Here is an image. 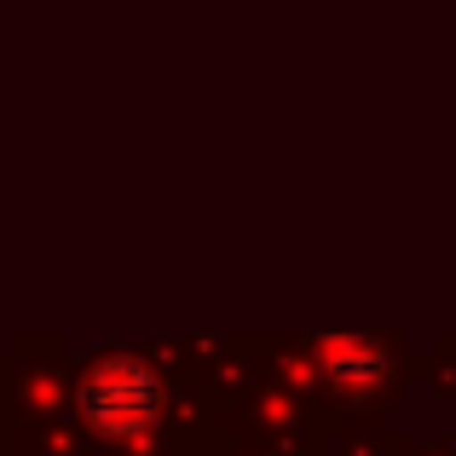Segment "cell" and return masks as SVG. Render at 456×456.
Instances as JSON below:
<instances>
[{
    "instance_id": "1",
    "label": "cell",
    "mask_w": 456,
    "mask_h": 456,
    "mask_svg": "<svg viewBox=\"0 0 456 456\" xmlns=\"http://www.w3.org/2000/svg\"><path fill=\"white\" fill-rule=\"evenodd\" d=\"M162 376L139 353H104L81 370L76 404L87 416V428L110 445H139L162 422Z\"/></svg>"
},
{
    "instance_id": "2",
    "label": "cell",
    "mask_w": 456,
    "mask_h": 456,
    "mask_svg": "<svg viewBox=\"0 0 456 456\" xmlns=\"http://www.w3.org/2000/svg\"><path fill=\"white\" fill-rule=\"evenodd\" d=\"M318 364H323V376H330L341 393H370V387H381V381L393 376L387 346L370 341V335H323L318 341Z\"/></svg>"
}]
</instances>
